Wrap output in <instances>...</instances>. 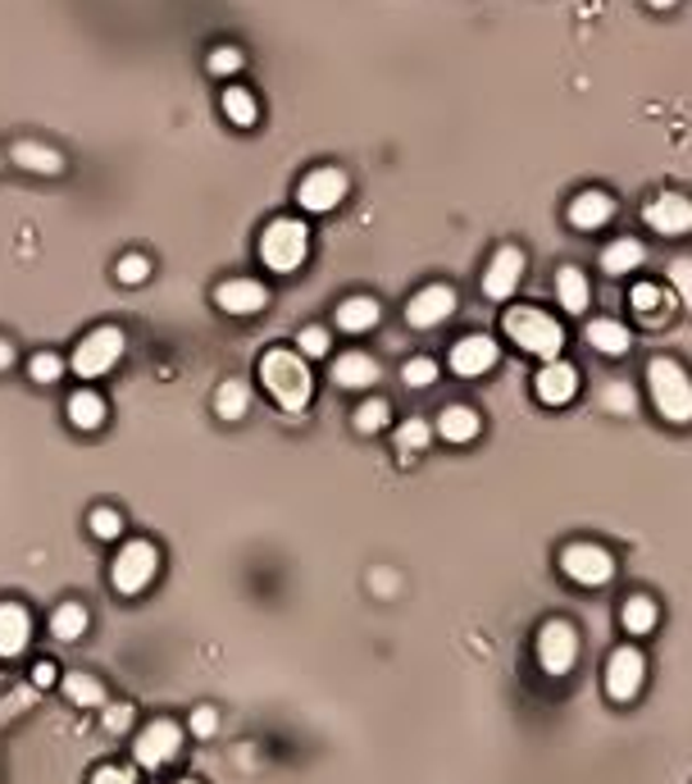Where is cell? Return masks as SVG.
<instances>
[{"label": "cell", "instance_id": "1", "mask_svg": "<svg viewBox=\"0 0 692 784\" xmlns=\"http://www.w3.org/2000/svg\"><path fill=\"white\" fill-rule=\"evenodd\" d=\"M260 384L288 415H301L305 407H311V397H315L311 361H305L301 351H292V347H269L265 351L260 357Z\"/></svg>", "mask_w": 692, "mask_h": 784}, {"label": "cell", "instance_id": "2", "mask_svg": "<svg viewBox=\"0 0 692 784\" xmlns=\"http://www.w3.org/2000/svg\"><path fill=\"white\" fill-rule=\"evenodd\" d=\"M647 393L665 424H692V374L679 361L656 357L647 365Z\"/></svg>", "mask_w": 692, "mask_h": 784}, {"label": "cell", "instance_id": "3", "mask_svg": "<svg viewBox=\"0 0 692 784\" xmlns=\"http://www.w3.org/2000/svg\"><path fill=\"white\" fill-rule=\"evenodd\" d=\"M501 328H506V338L515 347H524L529 357H543V361H556L560 347H566V328H560V319H551L547 311H537V306H510L501 315Z\"/></svg>", "mask_w": 692, "mask_h": 784}, {"label": "cell", "instance_id": "4", "mask_svg": "<svg viewBox=\"0 0 692 784\" xmlns=\"http://www.w3.org/2000/svg\"><path fill=\"white\" fill-rule=\"evenodd\" d=\"M311 256V229L301 219L283 215V219H269L265 233H260V261L274 274H296Z\"/></svg>", "mask_w": 692, "mask_h": 784}, {"label": "cell", "instance_id": "5", "mask_svg": "<svg viewBox=\"0 0 692 784\" xmlns=\"http://www.w3.org/2000/svg\"><path fill=\"white\" fill-rule=\"evenodd\" d=\"M160 575V547L146 543V539H128L114 552V566H110V584L123 598H137L150 589V579Z\"/></svg>", "mask_w": 692, "mask_h": 784}, {"label": "cell", "instance_id": "6", "mask_svg": "<svg viewBox=\"0 0 692 784\" xmlns=\"http://www.w3.org/2000/svg\"><path fill=\"white\" fill-rule=\"evenodd\" d=\"M123 351H128L123 328L100 324V328H92V334L78 342V351H73V374H78V378H100V374H110V370L123 361Z\"/></svg>", "mask_w": 692, "mask_h": 784}, {"label": "cell", "instance_id": "7", "mask_svg": "<svg viewBox=\"0 0 692 784\" xmlns=\"http://www.w3.org/2000/svg\"><path fill=\"white\" fill-rule=\"evenodd\" d=\"M560 570H566V579L579 584V589H602V584L615 579V556L602 543L579 539V543L560 547Z\"/></svg>", "mask_w": 692, "mask_h": 784}, {"label": "cell", "instance_id": "8", "mask_svg": "<svg viewBox=\"0 0 692 784\" xmlns=\"http://www.w3.org/2000/svg\"><path fill=\"white\" fill-rule=\"evenodd\" d=\"M579 662V629L570 620H547L543 629H537V666H543V675L551 679H566Z\"/></svg>", "mask_w": 692, "mask_h": 784}, {"label": "cell", "instance_id": "9", "mask_svg": "<svg viewBox=\"0 0 692 784\" xmlns=\"http://www.w3.org/2000/svg\"><path fill=\"white\" fill-rule=\"evenodd\" d=\"M351 192V179H347V169L338 165H319L311 169L305 179L296 183V206L301 210H311V215H328V210H338L342 201Z\"/></svg>", "mask_w": 692, "mask_h": 784}, {"label": "cell", "instance_id": "10", "mask_svg": "<svg viewBox=\"0 0 692 784\" xmlns=\"http://www.w3.org/2000/svg\"><path fill=\"white\" fill-rule=\"evenodd\" d=\"M178 752H183V725L169 721V716L150 721L142 735L133 739V757H137V767H142V771H160V767H169Z\"/></svg>", "mask_w": 692, "mask_h": 784}, {"label": "cell", "instance_id": "11", "mask_svg": "<svg viewBox=\"0 0 692 784\" xmlns=\"http://www.w3.org/2000/svg\"><path fill=\"white\" fill-rule=\"evenodd\" d=\"M606 698L610 702H633L638 693H643L647 685V656L638 652V648H615L606 656Z\"/></svg>", "mask_w": 692, "mask_h": 784}, {"label": "cell", "instance_id": "12", "mask_svg": "<svg viewBox=\"0 0 692 784\" xmlns=\"http://www.w3.org/2000/svg\"><path fill=\"white\" fill-rule=\"evenodd\" d=\"M643 219H647V229H656L660 238H683V233H692V196L660 192L643 206Z\"/></svg>", "mask_w": 692, "mask_h": 784}, {"label": "cell", "instance_id": "13", "mask_svg": "<svg viewBox=\"0 0 692 784\" xmlns=\"http://www.w3.org/2000/svg\"><path fill=\"white\" fill-rule=\"evenodd\" d=\"M524 278V251L520 246H497V256L483 269V297L488 301H510Z\"/></svg>", "mask_w": 692, "mask_h": 784}, {"label": "cell", "instance_id": "14", "mask_svg": "<svg viewBox=\"0 0 692 784\" xmlns=\"http://www.w3.org/2000/svg\"><path fill=\"white\" fill-rule=\"evenodd\" d=\"M497 361H501V347H497L488 334H470V338H460V342L447 351V365H451V374H460V378L488 374Z\"/></svg>", "mask_w": 692, "mask_h": 784}, {"label": "cell", "instance_id": "15", "mask_svg": "<svg viewBox=\"0 0 692 784\" xmlns=\"http://www.w3.org/2000/svg\"><path fill=\"white\" fill-rule=\"evenodd\" d=\"M579 393V370L570 361H543V370L533 374V397L543 401V407H570Z\"/></svg>", "mask_w": 692, "mask_h": 784}, {"label": "cell", "instance_id": "16", "mask_svg": "<svg viewBox=\"0 0 692 784\" xmlns=\"http://www.w3.org/2000/svg\"><path fill=\"white\" fill-rule=\"evenodd\" d=\"M451 311H456V288L447 284H428L405 301V319L415 328H438L442 319H451Z\"/></svg>", "mask_w": 692, "mask_h": 784}, {"label": "cell", "instance_id": "17", "mask_svg": "<svg viewBox=\"0 0 692 784\" xmlns=\"http://www.w3.org/2000/svg\"><path fill=\"white\" fill-rule=\"evenodd\" d=\"M215 306L228 315H255V311L269 306V288L260 278H223L215 288Z\"/></svg>", "mask_w": 692, "mask_h": 784}, {"label": "cell", "instance_id": "18", "mask_svg": "<svg viewBox=\"0 0 692 784\" xmlns=\"http://www.w3.org/2000/svg\"><path fill=\"white\" fill-rule=\"evenodd\" d=\"M566 219H570V229H579V233H597V229H606V224L615 219V196L602 192V188H587V192H579L570 201Z\"/></svg>", "mask_w": 692, "mask_h": 784}, {"label": "cell", "instance_id": "19", "mask_svg": "<svg viewBox=\"0 0 692 784\" xmlns=\"http://www.w3.org/2000/svg\"><path fill=\"white\" fill-rule=\"evenodd\" d=\"M33 643V616L23 602H0V662H14Z\"/></svg>", "mask_w": 692, "mask_h": 784}, {"label": "cell", "instance_id": "20", "mask_svg": "<svg viewBox=\"0 0 692 784\" xmlns=\"http://www.w3.org/2000/svg\"><path fill=\"white\" fill-rule=\"evenodd\" d=\"M378 361L369 351H342L338 361H332V384L338 388H374L378 384Z\"/></svg>", "mask_w": 692, "mask_h": 784}, {"label": "cell", "instance_id": "21", "mask_svg": "<svg viewBox=\"0 0 692 784\" xmlns=\"http://www.w3.org/2000/svg\"><path fill=\"white\" fill-rule=\"evenodd\" d=\"M10 160L19 169H28V173H41V179H60L64 173V156L56 146H46V142H14Z\"/></svg>", "mask_w": 692, "mask_h": 784}, {"label": "cell", "instance_id": "22", "mask_svg": "<svg viewBox=\"0 0 692 784\" xmlns=\"http://www.w3.org/2000/svg\"><path fill=\"white\" fill-rule=\"evenodd\" d=\"M556 297L570 315H583L587 301H593V284H587V274L579 265H560L556 269Z\"/></svg>", "mask_w": 692, "mask_h": 784}, {"label": "cell", "instance_id": "23", "mask_svg": "<svg viewBox=\"0 0 692 784\" xmlns=\"http://www.w3.org/2000/svg\"><path fill=\"white\" fill-rule=\"evenodd\" d=\"M587 347L602 351V357H624L633 347V334L624 328V319H587Z\"/></svg>", "mask_w": 692, "mask_h": 784}, {"label": "cell", "instance_id": "24", "mask_svg": "<svg viewBox=\"0 0 692 784\" xmlns=\"http://www.w3.org/2000/svg\"><path fill=\"white\" fill-rule=\"evenodd\" d=\"M643 261H647V246L638 242V238H615V242L602 251V269H606L610 278H624V274H633V269H643Z\"/></svg>", "mask_w": 692, "mask_h": 784}, {"label": "cell", "instance_id": "25", "mask_svg": "<svg viewBox=\"0 0 692 784\" xmlns=\"http://www.w3.org/2000/svg\"><path fill=\"white\" fill-rule=\"evenodd\" d=\"M620 625H624V635H633V639L652 635V629L660 625V606H656V598H647V593L624 598V606H620Z\"/></svg>", "mask_w": 692, "mask_h": 784}, {"label": "cell", "instance_id": "26", "mask_svg": "<svg viewBox=\"0 0 692 784\" xmlns=\"http://www.w3.org/2000/svg\"><path fill=\"white\" fill-rule=\"evenodd\" d=\"M478 429H483L478 411H470V407H447V411L438 415V424H433V434H442L447 443H474Z\"/></svg>", "mask_w": 692, "mask_h": 784}, {"label": "cell", "instance_id": "27", "mask_svg": "<svg viewBox=\"0 0 692 784\" xmlns=\"http://www.w3.org/2000/svg\"><path fill=\"white\" fill-rule=\"evenodd\" d=\"M378 315H383V311H378L374 297H347L332 319H338L342 334H369V328L378 324Z\"/></svg>", "mask_w": 692, "mask_h": 784}, {"label": "cell", "instance_id": "28", "mask_svg": "<svg viewBox=\"0 0 692 784\" xmlns=\"http://www.w3.org/2000/svg\"><path fill=\"white\" fill-rule=\"evenodd\" d=\"M50 635L60 643H73L87 635V606L83 602H60L56 612H50Z\"/></svg>", "mask_w": 692, "mask_h": 784}, {"label": "cell", "instance_id": "29", "mask_svg": "<svg viewBox=\"0 0 692 784\" xmlns=\"http://www.w3.org/2000/svg\"><path fill=\"white\" fill-rule=\"evenodd\" d=\"M60 689L73 707H106V685H100L96 675H83V671H73L60 679Z\"/></svg>", "mask_w": 692, "mask_h": 784}, {"label": "cell", "instance_id": "30", "mask_svg": "<svg viewBox=\"0 0 692 784\" xmlns=\"http://www.w3.org/2000/svg\"><path fill=\"white\" fill-rule=\"evenodd\" d=\"M629 306L643 324H665V288L660 284H638L629 292Z\"/></svg>", "mask_w": 692, "mask_h": 784}, {"label": "cell", "instance_id": "31", "mask_svg": "<svg viewBox=\"0 0 692 784\" xmlns=\"http://www.w3.org/2000/svg\"><path fill=\"white\" fill-rule=\"evenodd\" d=\"M223 119L238 123V129H251V123L260 119V100H255L246 87H228L223 92Z\"/></svg>", "mask_w": 692, "mask_h": 784}, {"label": "cell", "instance_id": "32", "mask_svg": "<svg viewBox=\"0 0 692 784\" xmlns=\"http://www.w3.org/2000/svg\"><path fill=\"white\" fill-rule=\"evenodd\" d=\"M246 407H251V388L242 384V378H228V384H219V393H215L219 420H242Z\"/></svg>", "mask_w": 692, "mask_h": 784}, {"label": "cell", "instance_id": "33", "mask_svg": "<svg viewBox=\"0 0 692 784\" xmlns=\"http://www.w3.org/2000/svg\"><path fill=\"white\" fill-rule=\"evenodd\" d=\"M69 420L78 429H100L106 424V401H100L96 393H73L69 397Z\"/></svg>", "mask_w": 692, "mask_h": 784}, {"label": "cell", "instance_id": "34", "mask_svg": "<svg viewBox=\"0 0 692 784\" xmlns=\"http://www.w3.org/2000/svg\"><path fill=\"white\" fill-rule=\"evenodd\" d=\"M428 443H433V424L420 420V415H415V420H405V424L397 429V457H401V461H405V457H415V451H424Z\"/></svg>", "mask_w": 692, "mask_h": 784}, {"label": "cell", "instance_id": "35", "mask_svg": "<svg viewBox=\"0 0 692 784\" xmlns=\"http://www.w3.org/2000/svg\"><path fill=\"white\" fill-rule=\"evenodd\" d=\"M351 424L361 429V434H378V429H388V424H392V407H388L383 397H369V401H361V407H355Z\"/></svg>", "mask_w": 692, "mask_h": 784}, {"label": "cell", "instance_id": "36", "mask_svg": "<svg viewBox=\"0 0 692 784\" xmlns=\"http://www.w3.org/2000/svg\"><path fill=\"white\" fill-rule=\"evenodd\" d=\"M242 64H246V56H242L238 46H215V50H210V60H205V69H210L215 79H233Z\"/></svg>", "mask_w": 692, "mask_h": 784}, {"label": "cell", "instance_id": "37", "mask_svg": "<svg viewBox=\"0 0 692 784\" xmlns=\"http://www.w3.org/2000/svg\"><path fill=\"white\" fill-rule=\"evenodd\" d=\"M602 407L615 411V415H629L638 407V397L629 384H620V378H610V384H602Z\"/></svg>", "mask_w": 692, "mask_h": 784}, {"label": "cell", "instance_id": "38", "mask_svg": "<svg viewBox=\"0 0 692 784\" xmlns=\"http://www.w3.org/2000/svg\"><path fill=\"white\" fill-rule=\"evenodd\" d=\"M401 378H405V388H428V384H438V361H433V357H415V361H405Z\"/></svg>", "mask_w": 692, "mask_h": 784}, {"label": "cell", "instance_id": "39", "mask_svg": "<svg viewBox=\"0 0 692 784\" xmlns=\"http://www.w3.org/2000/svg\"><path fill=\"white\" fill-rule=\"evenodd\" d=\"M60 374H64V361L56 357V351H37V357L28 361V378H33V384H56Z\"/></svg>", "mask_w": 692, "mask_h": 784}, {"label": "cell", "instance_id": "40", "mask_svg": "<svg viewBox=\"0 0 692 784\" xmlns=\"http://www.w3.org/2000/svg\"><path fill=\"white\" fill-rule=\"evenodd\" d=\"M665 284H675L679 301H688V306H692V256H675L670 269H665Z\"/></svg>", "mask_w": 692, "mask_h": 784}, {"label": "cell", "instance_id": "41", "mask_svg": "<svg viewBox=\"0 0 692 784\" xmlns=\"http://www.w3.org/2000/svg\"><path fill=\"white\" fill-rule=\"evenodd\" d=\"M133 721H137L133 702H110V707H106V716H100L106 735H128V729H133Z\"/></svg>", "mask_w": 692, "mask_h": 784}, {"label": "cell", "instance_id": "42", "mask_svg": "<svg viewBox=\"0 0 692 784\" xmlns=\"http://www.w3.org/2000/svg\"><path fill=\"white\" fill-rule=\"evenodd\" d=\"M92 534L106 539V543H114V539L123 534V516H119L114 507H96V511H92Z\"/></svg>", "mask_w": 692, "mask_h": 784}, {"label": "cell", "instance_id": "43", "mask_svg": "<svg viewBox=\"0 0 692 784\" xmlns=\"http://www.w3.org/2000/svg\"><path fill=\"white\" fill-rule=\"evenodd\" d=\"M296 351H301L305 361H311V357H328V328H319V324L301 328V338H296Z\"/></svg>", "mask_w": 692, "mask_h": 784}, {"label": "cell", "instance_id": "44", "mask_svg": "<svg viewBox=\"0 0 692 784\" xmlns=\"http://www.w3.org/2000/svg\"><path fill=\"white\" fill-rule=\"evenodd\" d=\"M187 729H192L196 739H215L219 735V712H215V707H196V712L187 716Z\"/></svg>", "mask_w": 692, "mask_h": 784}, {"label": "cell", "instance_id": "45", "mask_svg": "<svg viewBox=\"0 0 692 784\" xmlns=\"http://www.w3.org/2000/svg\"><path fill=\"white\" fill-rule=\"evenodd\" d=\"M114 274H119V284H146V278H150V261L146 256H123L114 265Z\"/></svg>", "mask_w": 692, "mask_h": 784}, {"label": "cell", "instance_id": "46", "mask_svg": "<svg viewBox=\"0 0 692 784\" xmlns=\"http://www.w3.org/2000/svg\"><path fill=\"white\" fill-rule=\"evenodd\" d=\"M92 784H137V771L133 767H119V762H106L92 771Z\"/></svg>", "mask_w": 692, "mask_h": 784}, {"label": "cell", "instance_id": "47", "mask_svg": "<svg viewBox=\"0 0 692 784\" xmlns=\"http://www.w3.org/2000/svg\"><path fill=\"white\" fill-rule=\"evenodd\" d=\"M60 679V671H56V662H37L33 666V689H50Z\"/></svg>", "mask_w": 692, "mask_h": 784}, {"label": "cell", "instance_id": "48", "mask_svg": "<svg viewBox=\"0 0 692 784\" xmlns=\"http://www.w3.org/2000/svg\"><path fill=\"white\" fill-rule=\"evenodd\" d=\"M10 365H14V347H10L5 338H0V374H5Z\"/></svg>", "mask_w": 692, "mask_h": 784}, {"label": "cell", "instance_id": "49", "mask_svg": "<svg viewBox=\"0 0 692 784\" xmlns=\"http://www.w3.org/2000/svg\"><path fill=\"white\" fill-rule=\"evenodd\" d=\"M374 584H378L383 593H392V589H397V579H392V570H378V575H374Z\"/></svg>", "mask_w": 692, "mask_h": 784}, {"label": "cell", "instance_id": "50", "mask_svg": "<svg viewBox=\"0 0 692 784\" xmlns=\"http://www.w3.org/2000/svg\"><path fill=\"white\" fill-rule=\"evenodd\" d=\"M19 707H28V689H23V693H14V698H10V707H0V716H10V712H19Z\"/></svg>", "mask_w": 692, "mask_h": 784}, {"label": "cell", "instance_id": "51", "mask_svg": "<svg viewBox=\"0 0 692 784\" xmlns=\"http://www.w3.org/2000/svg\"><path fill=\"white\" fill-rule=\"evenodd\" d=\"M647 5H652V10H675L679 0H647Z\"/></svg>", "mask_w": 692, "mask_h": 784}, {"label": "cell", "instance_id": "52", "mask_svg": "<svg viewBox=\"0 0 692 784\" xmlns=\"http://www.w3.org/2000/svg\"><path fill=\"white\" fill-rule=\"evenodd\" d=\"M178 784H196V780H178Z\"/></svg>", "mask_w": 692, "mask_h": 784}]
</instances>
